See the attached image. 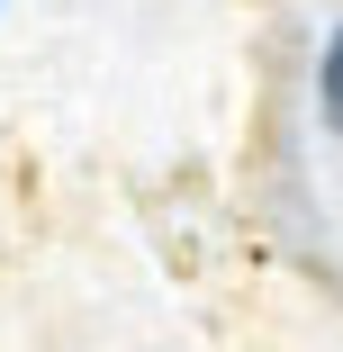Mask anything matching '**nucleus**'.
<instances>
[{
	"label": "nucleus",
	"instance_id": "obj_2",
	"mask_svg": "<svg viewBox=\"0 0 343 352\" xmlns=\"http://www.w3.org/2000/svg\"><path fill=\"white\" fill-rule=\"evenodd\" d=\"M0 10H10V0H0Z\"/></svg>",
	"mask_w": 343,
	"mask_h": 352
},
{
	"label": "nucleus",
	"instance_id": "obj_1",
	"mask_svg": "<svg viewBox=\"0 0 343 352\" xmlns=\"http://www.w3.org/2000/svg\"><path fill=\"white\" fill-rule=\"evenodd\" d=\"M307 100H316V126L343 135V19L316 36V63H307Z\"/></svg>",
	"mask_w": 343,
	"mask_h": 352
}]
</instances>
